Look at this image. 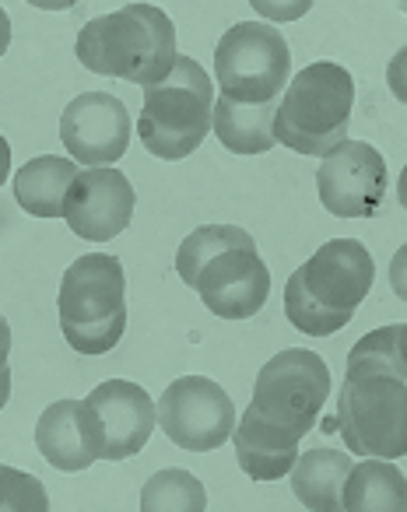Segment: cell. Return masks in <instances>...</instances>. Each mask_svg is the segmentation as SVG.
Returning a JSON list of instances; mask_svg holds the SVG:
<instances>
[{
	"instance_id": "cell-1",
	"label": "cell",
	"mask_w": 407,
	"mask_h": 512,
	"mask_svg": "<svg viewBox=\"0 0 407 512\" xmlns=\"http://www.w3.org/2000/svg\"><path fill=\"white\" fill-rule=\"evenodd\" d=\"M85 71L123 78L144 92L162 85L176 67V25L155 4H123L113 15H99L78 32L74 46Z\"/></svg>"
},
{
	"instance_id": "cell-2",
	"label": "cell",
	"mask_w": 407,
	"mask_h": 512,
	"mask_svg": "<svg viewBox=\"0 0 407 512\" xmlns=\"http://www.w3.org/2000/svg\"><path fill=\"white\" fill-rule=\"evenodd\" d=\"M355 81L334 60H316L288 81L274 116V141L295 155L327 158L341 141H348Z\"/></svg>"
},
{
	"instance_id": "cell-3",
	"label": "cell",
	"mask_w": 407,
	"mask_h": 512,
	"mask_svg": "<svg viewBox=\"0 0 407 512\" xmlns=\"http://www.w3.org/2000/svg\"><path fill=\"white\" fill-rule=\"evenodd\" d=\"M215 81L193 57H176L172 74L162 85L144 92L141 106V144L155 158L179 162L193 155L211 134V109H215Z\"/></svg>"
},
{
	"instance_id": "cell-4",
	"label": "cell",
	"mask_w": 407,
	"mask_h": 512,
	"mask_svg": "<svg viewBox=\"0 0 407 512\" xmlns=\"http://www.w3.org/2000/svg\"><path fill=\"white\" fill-rule=\"evenodd\" d=\"M334 425L348 453L393 463L407 453V386L390 376H344Z\"/></svg>"
},
{
	"instance_id": "cell-5",
	"label": "cell",
	"mask_w": 407,
	"mask_h": 512,
	"mask_svg": "<svg viewBox=\"0 0 407 512\" xmlns=\"http://www.w3.org/2000/svg\"><path fill=\"white\" fill-rule=\"evenodd\" d=\"M215 78L225 99L243 106L281 99L292 78V50L271 25L239 22L215 46Z\"/></svg>"
},
{
	"instance_id": "cell-6",
	"label": "cell",
	"mask_w": 407,
	"mask_h": 512,
	"mask_svg": "<svg viewBox=\"0 0 407 512\" xmlns=\"http://www.w3.org/2000/svg\"><path fill=\"white\" fill-rule=\"evenodd\" d=\"M330 397V369L316 351L285 348L274 355L253 383V411L281 432L306 439Z\"/></svg>"
},
{
	"instance_id": "cell-7",
	"label": "cell",
	"mask_w": 407,
	"mask_h": 512,
	"mask_svg": "<svg viewBox=\"0 0 407 512\" xmlns=\"http://www.w3.org/2000/svg\"><path fill=\"white\" fill-rule=\"evenodd\" d=\"M155 421L186 453H211L236 432V404L208 376H183L155 400Z\"/></svg>"
},
{
	"instance_id": "cell-8",
	"label": "cell",
	"mask_w": 407,
	"mask_h": 512,
	"mask_svg": "<svg viewBox=\"0 0 407 512\" xmlns=\"http://www.w3.org/2000/svg\"><path fill=\"white\" fill-rule=\"evenodd\" d=\"M134 123L116 95L109 92H81L67 102L60 116V141L74 165L85 169H109L127 155Z\"/></svg>"
},
{
	"instance_id": "cell-9",
	"label": "cell",
	"mask_w": 407,
	"mask_h": 512,
	"mask_svg": "<svg viewBox=\"0 0 407 512\" xmlns=\"http://www.w3.org/2000/svg\"><path fill=\"white\" fill-rule=\"evenodd\" d=\"M320 204L337 218H369L386 197V162L372 144L341 141L316 172Z\"/></svg>"
},
{
	"instance_id": "cell-10",
	"label": "cell",
	"mask_w": 407,
	"mask_h": 512,
	"mask_svg": "<svg viewBox=\"0 0 407 512\" xmlns=\"http://www.w3.org/2000/svg\"><path fill=\"white\" fill-rule=\"evenodd\" d=\"M137 193L116 165L109 169H81L67 190L64 221L78 239L109 242L134 218Z\"/></svg>"
},
{
	"instance_id": "cell-11",
	"label": "cell",
	"mask_w": 407,
	"mask_h": 512,
	"mask_svg": "<svg viewBox=\"0 0 407 512\" xmlns=\"http://www.w3.org/2000/svg\"><path fill=\"white\" fill-rule=\"evenodd\" d=\"M299 274L320 306L355 313L376 281V264L358 239H330L299 267Z\"/></svg>"
},
{
	"instance_id": "cell-12",
	"label": "cell",
	"mask_w": 407,
	"mask_h": 512,
	"mask_svg": "<svg viewBox=\"0 0 407 512\" xmlns=\"http://www.w3.org/2000/svg\"><path fill=\"white\" fill-rule=\"evenodd\" d=\"M36 446L50 467L64 474L88 470L106 460V432L88 400H57L36 421Z\"/></svg>"
},
{
	"instance_id": "cell-13",
	"label": "cell",
	"mask_w": 407,
	"mask_h": 512,
	"mask_svg": "<svg viewBox=\"0 0 407 512\" xmlns=\"http://www.w3.org/2000/svg\"><path fill=\"white\" fill-rule=\"evenodd\" d=\"M123 264L109 253H85L78 256L71 267L64 271L57 292V313L60 323H74V327H85V323H102L109 316L127 313V302H123Z\"/></svg>"
},
{
	"instance_id": "cell-14",
	"label": "cell",
	"mask_w": 407,
	"mask_h": 512,
	"mask_svg": "<svg viewBox=\"0 0 407 512\" xmlns=\"http://www.w3.org/2000/svg\"><path fill=\"white\" fill-rule=\"evenodd\" d=\"M204 306L222 320H250L267 306L271 295V271L257 249H232L211 260L193 285Z\"/></svg>"
},
{
	"instance_id": "cell-15",
	"label": "cell",
	"mask_w": 407,
	"mask_h": 512,
	"mask_svg": "<svg viewBox=\"0 0 407 512\" xmlns=\"http://www.w3.org/2000/svg\"><path fill=\"white\" fill-rule=\"evenodd\" d=\"M88 404L99 414L106 432V460H130L148 446L155 421V400L141 383L130 379H106L88 393Z\"/></svg>"
},
{
	"instance_id": "cell-16",
	"label": "cell",
	"mask_w": 407,
	"mask_h": 512,
	"mask_svg": "<svg viewBox=\"0 0 407 512\" xmlns=\"http://www.w3.org/2000/svg\"><path fill=\"white\" fill-rule=\"evenodd\" d=\"M278 102H260V106H243L225 95L215 99L211 109V130L222 141L225 151L232 155H264V151L278 148L274 141V116H278Z\"/></svg>"
},
{
	"instance_id": "cell-17",
	"label": "cell",
	"mask_w": 407,
	"mask_h": 512,
	"mask_svg": "<svg viewBox=\"0 0 407 512\" xmlns=\"http://www.w3.org/2000/svg\"><path fill=\"white\" fill-rule=\"evenodd\" d=\"M351 456L337 449L316 446L309 453L295 456V467L288 470L292 491L309 512H341V491L351 474Z\"/></svg>"
},
{
	"instance_id": "cell-18",
	"label": "cell",
	"mask_w": 407,
	"mask_h": 512,
	"mask_svg": "<svg viewBox=\"0 0 407 512\" xmlns=\"http://www.w3.org/2000/svg\"><path fill=\"white\" fill-rule=\"evenodd\" d=\"M78 165L71 158L39 155L15 172V200L32 218H64L67 190L78 179Z\"/></svg>"
},
{
	"instance_id": "cell-19",
	"label": "cell",
	"mask_w": 407,
	"mask_h": 512,
	"mask_svg": "<svg viewBox=\"0 0 407 512\" xmlns=\"http://www.w3.org/2000/svg\"><path fill=\"white\" fill-rule=\"evenodd\" d=\"M341 512H407L404 470L390 460H362L341 491Z\"/></svg>"
},
{
	"instance_id": "cell-20",
	"label": "cell",
	"mask_w": 407,
	"mask_h": 512,
	"mask_svg": "<svg viewBox=\"0 0 407 512\" xmlns=\"http://www.w3.org/2000/svg\"><path fill=\"white\" fill-rule=\"evenodd\" d=\"M348 376H390L407 383V327L393 323V327L369 330L358 337L355 348L348 351Z\"/></svg>"
},
{
	"instance_id": "cell-21",
	"label": "cell",
	"mask_w": 407,
	"mask_h": 512,
	"mask_svg": "<svg viewBox=\"0 0 407 512\" xmlns=\"http://www.w3.org/2000/svg\"><path fill=\"white\" fill-rule=\"evenodd\" d=\"M232 249H257L250 232H243L239 225H200L179 242L176 249V274L186 285H197L200 271L218 260V256L232 253Z\"/></svg>"
},
{
	"instance_id": "cell-22",
	"label": "cell",
	"mask_w": 407,
	"mask_h": 512,
	"mask_svg": "<svg viewBox=\"0 0 407 512\" xmlns=\"http://www.w3.org/2000/svg\"><path fill=\"white\" fill-rule=\"evenodd\" d=\"M208 491L183 467L158 470L141 488V512H204Z\"/></svg>"
},
{
	"instance_id": "cell-23",
	"label": "cell",
	"mask_w": 407,
	"mask_h": 512,
	"mask_svg": "<svg viewBox=\"0 0 407 512\" xmlns=\"http://www.w3.org/2000/svg\"><path fill=\"white\" fill-rule=\"evenodd\" d=\"M285 313H288V323H292L295 330H302V334H309V337L337 334V330L348 327L351 316H355V313H341V309L320 306V302L306 292L299 271H295L292 278H288V285H285Z\"/></svg>"
},
{
	"instance_id": "cell-24",
	"label": "cell",
	"mask_w": 407,
	"mask_h": 512,
	"mask_svg": "<svg viewBox=\"0 0 407 512\" xmlns=\"http://www.w3.org/2000/svg\"><path fill=\"white\" fill-rule=\"evenodd\" d=\"M0 512H50L43 481L0 463Z\"/></svg>"
},
{
	"instance_id": "cell-25",
	"label": "cell",
	"mask_w": 407,
	"mask_h": 512,
	"mask_svg": "<svg viewBox=\"0 0 407 512\" xmlns=\"http://www.w3.org/2000/svg\"><path fill=\"white\" fill-rule=\"evenodd\" d=\"M232 446H236V460L243 467L246 477L253 481H278L288 470L295 467V456H299V446L295 449H257L250 442H243L239 435H232Z\"/></svg>"
},
{
	"instance_id": "cell-26",
	"label": "cell",
	"mask_w": 407,
	"mask_h": 512,
	"mask_svg": "<svg viewBox=\"0 0 407 512\" xmlns=\"http://www.w3.org/2000/svg\"><path fill=\"white\" fill-rule=\"evenodd\" d=\"M64 330V341L71 344L78 355H106L116 344L123 341V330H127V313L109 316L102 323H85V327H74V323H60Z\"/></svg>"
},
{
	"instance_id": "cell-27",
	"label": "cell",
	"mask_w": 407,
	"mask_h": 512,
	"mask_svg": "<svg viewBox=\"0 0 407 512\" xmlns=\"http://www.w3.org/2000/svg\"><path fill=\"white\" fill-rule=\"evenodd\" d=\"M8 355H11V327H8V320L0 316V369L8 365Z\"/></svg>"
},
{
	"instance_id": "cell-28",
	"label": "cell",
	"mask_w": 407,
	"mask_h": 512,
	"mask_svg": "<svg viewBox=\"0 0 407 512\" xmlns=\"http://www.w3.org/2000/svg\"><path fill=\"white\" fill-rule=\"evenodd\" d=\"M11 176V144H8V137L0 134V183Z\"/></svg>"
},
{
	"instance_id": "cell-29",
	"label": "cell",
	"mask_w": 407,
	"mask_h": 512,
	"mask_svg": "<svg viewBox=\"0 0 407 512\" xmlns=\"http://www.w3.org/2000/svg\"><path fill=\"white\" fill-rule=\"evenodd\" d=\"M257 8H260V15H274V18H278V15H288V18H295V15H302V11H306L309 4H292V11H281L278 4H257Z\"/></svg>"
},
{
	"instance_id": "cell-30",
	"label": "cell",
	"mask_w": 407,
	"mask_h": 512,
	"mask_svg": "<svg viewBox=\"0 0 407 512\" xmlns=\"http://www.w3.org/2000/svg\"><path fill=\"white\" fill-rule=\"evenodd\" d=\"M8 46H11V18H8V11L0 8V57L8 53Z\"/></svg>"
},
{
	"instance_id": "cell-31",
	"label": "cell",
	"mask_w": 407,
	"mask_h": 512,
	"mask_svg": "<svg viewBox=\"0 0 407 512\" xmlns=\"http://www.w3.org/2000/svg\"><path fill=\"white\" fill-rule=\"evenodd\" d=\"M8 400H11V369L4 365V369H0V411H4Z\"/></svg>"
}]
</instances>
